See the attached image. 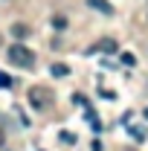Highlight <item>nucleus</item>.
Wrapping results in <instances>:
<instances>
[{"label":"nucleus","mask_w":148,"mask_h":151,"mask_svg":"<svg viewBox=\"0 0 148 151\" xmlns=\"http://www.w3.org/2000/svg\"><path fill=\"white\" fill-rule=\"evenodd\" d=\"M145 116H148V111H145Z\"/></svg>","instance_id":"ddd939ff"},{"label":"nucleus","mask_w":148,"mask_h":151,"mask_svg":"<svg viewBox=\"0 0 148 151\" xmlns=\"http://www.w3.org/2000/svg\"><path fill=\"white\" fill-rule=\"evenodd\" d=\"M131 137H134L137 142H145V131H142V128H131Z\"/></svg>","instance_id":"0eeeda50"},{"label":"nucleus","mask_w":148,"mask_h":151,"mask_svg":"<svg viewBox=\"0 0 148 151\" xmlns=\"http://www.w3.org/2000/svg\"><path fill=\"white\" fill-rule=\"evenodd\" d=\"M61 142H67V145H73V142H75V134H70V131H67V134H61Z\"/></svg>","instance_id":"9d476101"},{"label":"nucleus","mask_w":148,"mask_h":151,"mask_svg":"<svg viewBox=\"0 0 148 151\" xmlns=\"http://www.w3.org/2000/svg\"><path fill=\"white\" fill-rule=\"evenodd\" d=\"M52 26H55V29H64V26H67V20L61 18V15H55V18H52Z\"/></svg>","instance_id":"6e6552de"},{"label":"nucleus","mask_w":148,"mask_h":151,"mask_svg":"<svg viewBox=\"0 0 148 151\" xmlns=\"http://www.w3.org/2000/svg\"><path fill=\"white\" fill-rule=\"evenodd\" d=\"M122 64H137V58H134V52H122Z\"/></svg>","instance_id":"1a4fd4ad"},{"label":"nucleus","mask_w":148,"mask_h":151,"mask_svg":"<svg viewBox=\"0 0 148 151\" xmlns=\"http://www.w3.org/2000/svg\"><path fill=\"white\" fill-rule=\"evenodd\" d=\"M12 35L18 38V41H23V38L29 35V29H26V26H23V23H15V26H12Z\"/></svg>","instance_id":"423d86ee"},{"label":"nucleus","mask_w":148,"mask_h":151,"mask_svg":"<svg viewBox=\"0 0 148 151\" xmlns=\"http://www.w3.org/2000/svg\"><path fill=\"white\" fill-rule=\"evenodd\" d=\"M32 50H26L23 44H15V47H9V61L12 64H18V67H32L35 61H32Z\"/></svg>","instance_id":"f257e3e1"},{"label":"nucleus","mask_w":148,"mask_h":151,"mask_svg":"<svg viewBox=\"0 0 148 151\" xmlns=\"http://www.w3.org/2000/svg\"><path fill=\"white\" fill-rule=\"evenodd\" d=\"M50 73L55 76V78H64V76H70V67H67V64H52Z\"/></svg>","instance_id":"39448f33"},{"label":"nucleus","mask_w":148,"mask_h":151,"mask_svg":"<svg viewBox=\"0 0 148 151\" xmlns=\"http://www.w3.org/2000/svg\"><path fill=\"white\" fill-rule=\"evenodd\" d=\"M0 145H3V134H0Z\"/></svg>","instance_id":"f8f14e48"},{"label":"nucleus","mask_w":148,"mask_h":151,"mask_svg":"<svg viewBox=\"0 0 148 151\" xmlns=\"http://www.w3.org/2000/svg\"><path fill=\"white\" fill-rule=\"evenodd\" d=\"M29 99H32L35 108H47L50 99H52V93H50V90H41V87H32V90H29Z\"/></svg>","instance_id":"7ed1b4c3"},{"label":"nucleus","mask_w":148,"mask_h":151,"mask_svg":"<svg viewBox=\"0 0 148 151\" xmlns=\"http://www.w3.org/2000/svg\"><path fill=\"white\" fill-rule=\"evenodd\" d=\"M87 6L96 9V12H102V15H113V6L108 3V0H87Z\"/></svg>","instance_id":"20e7f679"},{"label":"nucleus","mask_w":148,"mask_h":151,"mask_svg":"<svg viewBox=\"0 0 148 151\" xmlns=\"http://www.w3.org/2000/svg\"><path fill=\"white\" fill-rule=\"evenodd\" d=\"M0 87H12V78H9L6 73H0Z\"/></svg>","instance_id":"9b49d317"},{"label":"nucleus","mask_w":148,"mask_h":151,"mask_svg":"<svg viewBox=\"0 0 148 151\" xmlns=\"http://www.w3.org/2000/svg\"><path fill=\"white\" fill-rule=\"evenodd\" d=\"M116 50H119V47H116L113 38H99L90 50H87V55H93V52H108V55H111V52H116Z\"/></svg>","instance_id":"f03ea898"}]
</instances>
